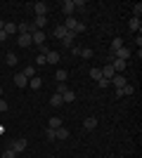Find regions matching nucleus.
<instances>
[{
  "mask_svg": "<svg viewBox=\"0 0 142 158\" xmlns=\"http://www.w3.org/2000/svg\"><path fill=\"white\" fill-rule=\"evenodd\" d=\"M62 26L67 28L69 33H76V35H78V33H83V31H85V26H83L81 21L76 19V17H67V21H64Z\"/></svg>",
  "mask_w": 142,
  "mask_h": 158,
  "instance_id": "1",
  "label": "nucleus"
},
{
  "mask_svg": "<svg viewBox=\"0 0 142 158\" xmlns=\"http://www.w3.org/2000/svg\"><path fill=\"white\" fill-rule=\"evenodd\" d=\"M26 146H28L26 139H7V149H12L14 153H21Z\"/></svg>",
  "mask_w": 142,
  "mask_h": 158,
  "instance_id": "2",
  "label": "nucleus"
},
{
  "mask_svg": "<svg viewBox=\"0 0 142 158\" xmlns=\"http://www.w3.org/2000/svg\"><path fill=\"white\" fill-rule=\"evenodd\" d=\"M31 43H33V45H45V31H33L31 33Z\"/></svg>",
  "mask_w": 142,
  "mask_h": 158,
  "instance_id": "3",
  "label": "nucleus"
},
{
  "mask_svg": "<svg viewBox=\"0 0 142 158\" xmlns=\"http://www.w3.org/2000/svg\"><path fill=\"white\" fill-rule=\"evenodd\" d=\"M114 57H116V59H121V61H128L130 59V47H126V45L118 47V50L114 52Z\"/></svg>",
  "mask_w": 142,
  "mask_h": 158,
  "instance_id": "4",
  "label": "nucleus"
},
{
  "mask_svg": "<svg viewBox=\"0 0 142 158\" xmlns=\"http://www.w3.org/2000/svg\"><path fill=\"white\" fill-rule=\"evenodd\" d=\"M109 83H111V85H114L116 90H121V87L126 85L128 80H126V76H123V73H116V76H114V78H111V80H109Z\"/></svg>",
  "mask_w": 142,
  "mask_h": 158,
  "instance_id": "5",
  "label": "nucleus"
},
{
  "mask_svg": "<svg viewBox=\"0 0 142 158\" xmlns=\"http://www.w3.org/2000/svg\"><path fill=\"white\" fill-rule=\"evenodd\" d=\"M17 45L19 47H31V33H19V38H17Z\"/></svg>",
  "mask_w": 142,
  "mask_h": 158,
  "instance_id": "6",
  "label": "nucleus"
},
{
  "mask_svg": "<svg viewBox=\"0 0 142 158\" xmlns=\"http://www.w3.org/2000/svg\"><path fill=\"white\" fill-rule=\"evenodd\" d=\"M62 12L67 14V17H74V12H76L74 0H64V2H62Z\"/></svg>",
  "mask_w": 142,
  "mask_h": 158,
  "instance_id": "7",
  "label": "nucleus"
},
{
  "mask_svg": "<svg viewBox=\"0 0 142 158\" xmlns=\"http://www.w3.org/2000/svg\"><path fill=\"white\" fill-rule=\"evenodd\" d=\"M31 7H33L36 17H45V14H47V5H45V2H33Z\"/></svg>",
  "mask_w": 142,
  "mask_h": 158,
  "instance_id": "8",
  "label": "nucleus"
},
{
  "mask_svg": "<svg viewBox=\"0 0 142 158\" xmlns=\"http://www.w3.org/2000/svg\"><path fill=\"white\" fill-rule=\"evenodd\" d=\"M126 66H128V61H121V59H116V57H114V61H111L114 73H123V71H126Z\"/></svg>",
  "mask_w": 142,
  "mask_h": 158,
  "instance_id": "9",
  "label": "nucleus"
},
{
  "mask_svg": "<svg viewBox=\"0 0 142 158\" xmlns=\"http://www.w3.org/2000/svg\"><path fill=\"white\" fill-rule=\"evenodd\" d=\"M31 24H33V28H36V31H43V28L47 26V17H36V19L31 21Z\"/></svg>",
  "mask_w": 142,
  "mask_h": 158,
  "instance_id": "10",
  "label": "nucleus"
},
{
  "mask_svg": "<svg viewBox=\"0 0 142 158\" xmlns=\"http://www.w3.org/2000/svg\"><path fill=\"white\" fill-rule=\"evenodd\" d=\"M14 85H17V87H26L28 85V78L24 76V73H14Z\"/></svg>",
  "mask_w": 142,
  "mask_h": 158,
  "instance_id": "11",
  "label": "nucleus"
},
{
  "mask_svg": "<svg viewBox=\"0 0 142 158\" xmlns=\"http://www.w3.org/2000/svg\"><path fill=\"white\" fill-rule=\"evenodd\" d=\"M100 71H102V78H107V80H111V78H114V76H116V73H114V69H111V64L102 66Z\"/></svg>",
  "mask_w": 142,
  "mask_h": 158,
  "instance_id": "12",
  "label": "nucleus"
},
{
  "mask_svg": "<svg viewBox=\"0 0 142 158\" xmlns=\"http://www.w3.org/2000/svg\"><path fill=\"white\" fill-rule=\"evenodd\" d=\"M83 127H85V130H95V127H97V118H95V116H88V118L83 120Z\"/></svg>",
  "mask_w": 142,
  "mask_h": 158,
  "instance_id": "13",
  "label": "nucleus"
},
{
  "mask_svg": "<svg viewBox=\"0 0 142 158\" xmlns=\"http://www.w3.org/2000/svg\"><path fill=\"white\" fill-rule=\"evenodd\" d=\"M128 28H130V31H135V33H140V31H142V21L137 19V17H133V19H130V24H128Z\"/></svg>",
  "mask_w": 142,
  "mask_h": 158,
  "instance_id": "14",
  "label": "nucleus"
},
{
  "mask_svg": "<svg viewBox=\"0 0 142 158\" xmlns=\"http://www.w3.org/2000/svg\"><path fill=\"white\" fill-rule=\"evenodd\" d=\"M74 40H76V33H67V38H62V45L71 50V47H74Z\"/></svg>",
  "mask_w": 142,
  "mask_h": 158,
  "instance_id": "15",
  "label": "nucleus"
},
{
  "mask_svg": "<svg viewBox=\"0 0 142 158\" xmlns=\"http://www.w3.org/2000/svg\"><path fill=\"white\" fill-rule=\"evenodd\" d=\"M118 47H123V38H121V35H116V38L111 40V45H109V52H116Z\"/></svg>",
  "mask_w": 142,
  "mask_h": 158,
  "instance_id": "16",
  "label": "nucleus"
},
{
  "mask_svg": "<svg viewBox=\"0 0 142 158\" xmlns=\"http://www.w3.org/2000/svg\"><path fill=\"white\" fill-rule=\"evenodd\" d=\"M28 87H31V90H41V87H43V78H38V76L31 78V80H28Z\"/></svg>",
  "mask_w": 142,
  "mask_h": 158,
  "instance_id": "17",
  "label": "nucleus"
},
{
  "mask_svg": "<svg viewBox=\"0 0 142 158\" xmlns=\"http://www.w3.org/2000/svg\"><path fill=\"white\" fill-rule=\"evenodd\" d=\"M52 33H54V38H59V40H62V38H67V33H69V31L59 24V26H54V31H52Z\"/></svg>",
  "mask_w": 142,
  "mask_h": 158,
  "instance_id": "18",
  "label": "nucleus"
},
{
  "mask_svg": "<svg viewBox=\"0 0 142 158\" xmlns=\"http://www.w3.org/2000/svg\"><path fill=\"white\" fill-rule=\"evenodd\" d=\"M54 137H57V139H69V130H67L64 125L57 127V130H54Z\"/></svg>",
  "mask_w": 142,
  "mask_h": 158,
  "instance_id": "19",
  "label": "nucleus"
},
{
  "mask_svg": "<svg viewBox=\"0 0 142 158\" xmlns=\"http://www.w3.org/2000/svg\"><path fill=\"white\" fill-rule=\"evenodd\" d=\"M78 57H81V59H93V50H90V47H81V50H78Z\"/></svg>",
  "mask_w": 142,
  "mask_h": 158,
  "instance_id": "20",
  "label": "nucleus"
},
{
  "mask_svg": "<svg viewBox=\"0 0 142 158\" xmlns=\"http://www.w3.org/2000/svg\"><path fill=\"white\" fill-rule=\"evenodd\" d=\"M45 59H47V64H57V61H59V52H52V50H50V52L45 54Z\"/></svg>",
  "mask_w": 142,
  "mask_h": 158,
  "instance_id": "21",
  "label": "nucleus"
},
{
  "mask_svg": "<svg viewBox=\"0 0 142 158\" xmlns=\"http://www.w3.org/2000/svg\"><path fill=\"white\" fill-rule=\"evenodd\" d=\"M2 31H5L7 35H12V33H19V31H17V24H12V21H5V28H2Z\"/></svg>",
  "mask_w": 142,
  "mask_h": 158,
  "instance_id": "22",
  "label": "nucleus"
},
{
  "mask_svg": "<svg viewBox=\"0 0 142 158\" xmlns=\"http://www.w3.org/2000/svg\"><path fill=\"white\" fill-rule=\"evenodd\" d=\"M76 99V92H71V90H67V92H62V102L64 104H69V102H74Z\"/></svg>",
  "mask_w": 142,
  "mask_h": 158,
  "instance_id": "23",
  "label": "nucleus"
},
{
  "mask_svg": "<svg viewBox=\"0 0 142 158\" xmlns=\"http://www.w3.org/2000/svg\"><path fill=\"white\" fill-rule=\"evenodd\" d=\"M47 127H52V130H57V127H62V118H57V116H52V118L47 120Z\"/></svg>",
  "mask_w": 142,
  "mask_h": 158,
  "instance_id": "24",
  "label": "nucleus"
},
{
  "mask_svg": "<svg viewBox=\"0 0 142 158\" xmlns=\"http://www.w3.org/2000/svg\"><path fill=\"white\" fill-rule=\"evenodd\" d=\"M17 61H19V59H17V54H14V52H7V54H5V64H7V66H14Z\"/></svg>",
  "mask_w": 142,
  "mask_h": 158,
  "instance_id": "25",
  "label": "nucleus"
},
{
  "mask_svg": "<svg viewBox=\"0 0 142 158\" xmlns=\"http://www.w3.org/2000/svg\"><path fill=\"white\" fill-rule=\"evenodd\" d=\"M21 73H24V76H26L28 80H31V78H36V66H24V71H21Z\"/></svg>",
  "mask_w": 142,
  "mask_h": 158,
  "instance_id": "26",
  "label": "nucleus"
},
{
  "mask_svg": "<svg viewBox=\"0 0 142 158\" xmlns=\"http://www.w3.org/2000/svg\"><path fill=\"white\" fill-rule=\"evenodd\" d=\"M62 104H64V102H62V94L54 92L52 97H50V106H62Z\"/></svg>",
  "mask_w": 142,
  "mask_h": 158,
  "instance_id": "27",
  "label": "nucleus"
},
{
  "mask_svg": "<svg viewBox=\"0 0 142 158\" xmlns=\"http://www.w3.org/2000/svg\"><path fill=\"white\" fill-rule=\"evenodd\" d=\"M54 78H57V83H64V80H67V78H69V73H67V71H64V69H59V71L54 73Z\"/></svg>",
  "mask_w": 142,
  "mask_h": 158,
  "instance_id": "28",
  "label": "nucleus"
},
{
  "mask_svg": "<svg viewBox=\"0 0 142 158\" xmlns=\"http://www.w3.org/2000/svg\"><path fill=\"white\" fill-rule=\"evenodd\" d=\"M90 78H93V80H100L102 78V71H100V69H90Z\"/></svg>",
  "mask_w": 142,
  "mask_h": 158,
  "instance_id": "29",
  "label": "nucleus"
},
{
  "mask_svg": "<svg viewBox=\"0 0 142 158\" xmlns=\"http://www.w3.org/2000/svg\"><path fill=\"white\" fill-rule=\"evenodd\" d=\"M45 64H47L45 54H38V57H36V66H45Z\"/></svg>",
  "mask_w": 142,
  "mask_h": 158,
  "instance_id": "30",
  "label": "nucleus"
},
{
  "mask_svg": "<svg viewBox=\"0 0 142 158\" xmlns=\"http://www.w3.org/2000/svg\"><path fill=\"white\" fill-rule=\"evenodd\" d=\"M45 137H47V142H54V139H57V137H54V130H52V127H47V130H45Z\"/></svg>",
  "mask_w": 142,
  "mask_h": 158,
  "instance_id": "31",
  "label": "nucleus"
},
{
  "mask_svg": "<svg viewBox=\"0 0 142 158\" xmlns=\"http://www.w3.org/2000/svg\"><path fill=\"white\" fill-rule=\"evenodd\" d=\"M140 14H142V5L137 2V5H133V17H137V19H140Z\"/></svg>",
  "mask_w": 142,
  "mask_h": 158,
  "instance_id": "32",
  "label": "nucleus"
},
{
  "mask_svg": "<svg viewBox=\"0 0 142 158\" xmlns=\"http://www.w3.org/2000/svg\"><path fill=\"white\" fill-rule=\"evenodd\" d=\"M69 87H67V83H57V94H62V92H67Z\"/></svg>",
  "mask_w": 142,
  "mask_h": 158,
  "instance_id": "33",
  "label": "nucleus"
},
{
  "mask_svg": "<svg viewBox=\"0 0 142 158\" xmlns=\"http://www.w3.org/2000/svg\"><path fill=\"white\" fill-rule=\"evenodd\" d=\"M2 158H17V153H14L12 149H5V153H2Z\"/></svg>",
  "mask_w": 142,
  "mask_h": 158,
  "instance_id": "34",
  "label": "nucleus"
},
{
  "mask_svg": "<svg viewBox=\"0 0 142 158\" xmlns=\"http://www.w3.org/2000/svg\"><path fill=\"white\" fill-rule=\"evenodd\" d=\"M7 109H10V104H7V102H5V99H2V97H0V111H2V113H5V111H7Z\"/></svg>",
  "mask_w": 142,
  "mask_h": 158,
  "instance_id": "35",
  "label": "nucleus"
},
{
  "mask_svg": "<svg viewBox=\"0 0 142 158\" xmlns=\"http://www.w3.org/2000/svg\"><path fill=\"white\" fill-rule=\"evenodd\" d=\"M97 85H100V87H109V85H111V83H109L107 78H100V80H97Z\"/></svg>",
  "mask_w": 142,
  "mask_h": 158,
  "instance_id": "36",
  "label": "nucleus"
},
{
  "mask_svg": "<svg viewBox=\"0 0 142 158\" xmlns=\"http://www.w3.org/2000/svg\"><path fill=\"white\" fill-rule=\"evenodd\" d=\"M5 40H7V33H5V31H0V43H5Z\"/></svg>",
  "mask_w": 142,
  "mask_h": 158,
  "instance_id": "37",
  "label": "nucleus"
},
{
  "mask_svg": "<svg viewBox=\"0 0 142 158\" xmlns=\"http://www.w3.org/2000/svg\"><path fill=\"white\" fill-rule=\"evenodd\" d=\"M2 28H5V21H2V19H0V31H2Z\"/></svg>",
  "mask_w": 142,
  "mask_h": 158,
  "instance_id": "38",
  "label": "nucleus"
},
{
  "mask_svg": "<svg viewBox=\"0 0 142 158\" xmlns=\"http://www.w3.org/2000/svg\"><path fill=\"white\" fill-rule=\"evenodd\" d=\"M0 97H2V85H0Z\"/></svg>",
  "mask_w": 142,
  "mask_h": 158,
  "instance_id": "39",
  "label": "nucleus"
},
{
  "mask_svg": "<svg viewBox=\"0 0 142 158\" xmlns=\"http://www.w3.org/2000/svg\"><path fill=\"white\" fill-rule=\"evenodd\" d=\"M50 158H54V156H50Z\"/></svg>",
  "mask_w": 142,
  "mask_h": 158,
  "instance_id": "40",
  "label": "nucleus"
}]
</instances>
